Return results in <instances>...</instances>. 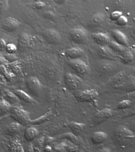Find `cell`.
Returning <instances> with one entry per match:
<instances>
[{
    "label": "cell",
    "instance_id": "1",
    "mask_svg": "<svg viewBox=\"0 0 135 152\" xmlns=\"http://www.w3.org/2000/svg\"><path fill=\"white\" fill-rule=\"evenodd\" d=\"M115 139L120 146H130L135 140V134L124 126L118 127L115 133Z\"/></svg>",
    "mask_w": 135,
    "mask_h": 152
},
{
    "label": "cell",
    "instance_id": "2",
    "mask_svg": "<svg viewBox=\"0 0 135 152\" xmlns=\"http://www.w3.org/2000/svg\"><path fill=\"white\" fill-rule=\"evenodd\" d=\"M10 116L16 122L23 126L30 124V114L19 106H12L10 113Z\"/></svg>",
    "mask_w": 135,
    "mask_h": 152
},
{
    "label": "cell",
    "instance_id": "3",
    "mask_svg": "<svg viewBox=\"0 0 135 152\" xmlns=\"http://www.w3.org/2000/svg\"><path fill=\"white\" fill-rule=\"evenodd\" d=\"M26 86L31 94L38 97L41 93L42 85L37 77L30 76L26 79Z\"/></svg>",
    "mask_w": 135,
    "mask_h": 152
},
{
    "label": "cell",
    "instance_id": "4",
    "mask_svg": "<svg viewBox=\"0 0 135 152\" xmlns=\"http://www.w3.org/2000/svg\"><path fill=\"white\" fill-rule=\"evenodd\" d=\"M99 94L95 89H86L78 91L74 94V97L78 102H90L94 101L98 97Z\"/></svg>",
    "mask_w": 135,
    "mask_h": 152
},
{
    "label": "cell",
    "instance_id": "5",
    "mask_svg": "<svg viewBox=\"0 0 135 152\" xmlns=\"http://www.w3.org/2000/svg\"><path fill=\"white\" fill-rule=\"evenodd\" d=\"M88 33L86 29L82 27L73 28L70 33V37L73 42L77 44L84 43L87 39Z\"/></svg>",
    "mask_w": 135,
    "mask_h": 152
},
{
    "label": "cell",
    "instance_id": "6",
    "mask_svg": "<svg viewBox=\"0 0 135 152\" xmlns=\"http://www.w3.org/2000/svg\"><path fill=\"white\" fill-rule=\"evenodd\" d=\"M68 64L71 68L80 77H85L88 73V66L79 59H70Z\"/></svg>",
    "mask_w": 135,
    "mask_h": 152
},
{
    "label": "cell",
    "instance_id": "7",
    "mask_svg": "<svg viewBox=\"0 0 135 152\" xmlns=\"http://www.w3.org/2000/svg\"><path fill=\"white\" fill-rule=\"evenodd\" d=\"M33 42L34 40L31 36L23 32L19 36L18 41V49L20 52L29 49L32 46Z\"/></svg>",
    "mask_w": 135,
    "mask_h": 152
},
{
    "label": "cell",
    "instance_id": "8",
    "mask_svg": "<svg viewBox=\"0 0 135 152\" xmlns=\"http://www.w3.org/2000/svg\"><path fill=\"white\" fill-rule=\"evenodd\" d=\"M21 23L15 18L8 17L3 20L1 28L7 32H13L19 28Z\"/></svg>",
    "mask_w": 135,
    "mask_h": 152
},
{
    "label": "cell",
    "instance_id": "9",
    "mask_svg": "<svg viewBox=\"0 0 135 152\" xmlns=\"http://www.w3.org/2000/svg\"><path fill=\"white\" fill-rule=\"evenodd\" d=\"M64 81L67 86L72 90H75L82 83L79 76L69 72L65 74Z\"/></svg>",
    "mask_w": 135,
    "mask_h": 152
},
{
    "label": "cell",
    "instance_id": "10",
    "mask_svg": "<svg viewBox=\"0 0 135 152\" xmlns=\"http://www.w3.org/2000/svg\"><path fill=\"white\" fill-rule=\"evenodd\" d=\"M63 141L60 143L55 145L54 148L58 152L77 151L79 148L77 145L73 142L66 139H63Z\"/></svg>",
    "mask_w": 135,
    "mask_h": 152
},
{
    "label": "cell",
    "instance_id": "11",
    "mask_svg": "<svg viewBox=\"0 0 135 152\" xmlns=\"http://www.w3.org/2000/svg\"><path fill=\"white\" fill-rule=\"evenodd\" d=\"M112 116V111L111 109L109 108L104 109L97 112L95 115L93 122L96 125H98L107 121Z\"/></svg>",
    "mask_w": 135,
    "mask_h": 152
},
{
    "label": "cell",
    "instance_id": "12",
    "mask_svg": "<svg viewBox=\"0 0 135 152\" xmlns=\"http://www.w3.org/2000/svg\"><path fill=\"white\" fill-rule=\"evenodd\" d=\"M44 37L46 41L50 44L56 45L60 43L61 41V37L60 33L56 30L51 28L45 31Z\"/></svg>",
    "mask_w": 135,
    "mask_h": 152
},
{
    "label": "cell",
    "instance_id": "13",
    "mask_svg": "<svg viewBox=\"0 0 135 152\" xmlns=\"http://www.w3.org/2000/svg\"><path fill=\"white\" fill-rule=\"evenodd\" d=\"M91 37L93 41L100 46H105L111 41L109 37L106 33L102 32H96L92 33Z\"/></svg>",
    "mask_w": 135,
    "mask_h": 152
},
{
    "label": "cell",
    "instance_id": "14",
    "mask_svg": "<svg viewBox=\"0 0 135 152\" xmlns=\"http://www.w3.org/2000/svg\"><path fill=\"white\" fill-rule=\"evenodd\" d=\"M84 54L83 50L79 48H71L65 50L63 52L64 56L69 60L79 59Z\"/></svg>",
    "mask_w": 135,
    "mask_h": 152
},
{
    "label": "cell",
    "instance_id": "15",
    "mask_svg": "<svg viewBox=\"0 0 135 152\" xmlns=\"http://www.w3.org/2000/svg\"><path fill=\"white\" fill-rule=\"evenodd\" d=\"M111 35L117 43L124 47L128 46V39L123 32L118 30H113L111 32Z\"/></svg>",
    "mask_w": 135,
    "mask_h": 152
},
{
    "label": "cell",
    "instance_id": "16",
    "mask_svg": "<svg viewBox=\"0 0 135 152\" xmlns=\"http://www.w3.org/2000/svg\"><path fill=\"white\" fill-rule=\"evenodd\" d=\"M8 149L10 152H24L23 146L18 135L14 136L9 141Z\"/></svg>",
    "mask_w": 135,
    "mask_h": 152
},
{
    "label": "cell",
    "instance_id": "17",
    "mask_svg": "<svg viewBox=\"0 0 135 152\" xmlns=\"http://www.w3.org/2000/svg\"><path fill=\"white\" fill-rule=\"evenodd\" d=\"M3 97L4 99L11 104H19L21 100L16 96V94L11 92L7 89L4 88L2 91Z\"/></svg>",
    "mask_w": 135,
    "mask_h": 152
},
{
    "label": "cell",
    "instance_id": "18",
    "mask_svg": "<svg viewBox=\"0 0 135 152\" xmlns=\"http://www.w3.org/2000/svg\"><path fill=\"white\" fill-rule=\"evenodd\" d=\"M107 138V135L104 132H96L92 134L91 140L95 145H99L105 142Z\"/></svg>",
    "mask_w": 135,
    "mask_h": 152
},
{
    "label": "cell",
    "instance_id": "19",
    "mask_svg": "<svg viewBox=\"0 0 135 152\" xmlns=\"http://www.w3.org/2000/svg\"><path fill=\"white\" fill-rule=\"evenodd\" d=\"M86 126L85 124L75 122H71L69 124V126L72 132L77 136L81 134Z\"/></svg>",
    "mask_w": 135,
    "mask_h": 152
},
{
    "label": "cell",
    "instance_id": "20",
    "mask_svg": "<svg viewBox=\"0 0 135 152\" xmlns=\"http://www.w3.org/2000/svg\"><path fill=\"white\" fill-rule=\"evenodd\" d=\"M15 93L18 98L26 103H36L37 102L36 100L33 98L31 96L28 95L26 93L20 90H17L15 91Z\"/></svg>",
    "mask_w": 135,
    "mask_h": 152
},
{
    "label": "cell",
    "instance_id": "21",
    "mask_svg": "<svg viewBox=\"0 0 135 152\" xmlns=\"http://www.w3.org/2000/svg\"><path fill=\"white\" fill-rule=\"evenodd\" d=\"M23 125L18 122H15L10 123L7 129L8 134L11 136L17 135L22 130Z\"/></svg>",
    "mask_w": 135,
    "mask_h": 152
},
{
    "label": "cell",
    "instance_id": "22",
    "mask_svg": "<svg viewBox=\"0 0 135 152\" xmlns=\"http://www.w3.org/2000/svg\"><path fill=\"white\" fill-rule=\"evenodd\" d=\"M45 137L42 136L35 140L31 145L33 151L41 152L43 150L45 145Z\"/></svg>",
    "mask_w": 135,
    "mask_h": 152
},
{
    "label": "cell",
    "instance_id": "23",
    "mask_svg": "<svg viewBox=\"0 0 135 152\" xmlns=\"http://www.w3.org/2000/svg\"><path fill=\"white\" fill-rule=\"evenodd\" d=\"M12 106L1 97L0 102V114L1 117L10 113Z\"/></svg>",
    "mask_w": 135,
    "mask_h": 152
},
{
    "label": "cell",
    "instance_id": "24",
    "mask_svg": "<svg viewBox=\"0 0 135 152\" xmlns=\"http://www.w3.org/2000/svg\"><path fill=\"white\" fill-rule=\"evenodd\" d=\"M39 135V131L35 127H29L27 128L24 132V137L28 141L34 140Z\"/></svg>",
    "mask_w": 135,
    "mask_h": 152
},
{
    "label": "cell",
    "instance_id": "25",
    "mask_svg": "<svg viewBox=\"0 0 135 152\" xmlns=\"http://www.w3.org/2000/svg\"><path fill=\"white\" fill-rule=\"evenodd\" d=\"M105 20V15L104 13L98 12L92 16L90 23L92 26H98L102 24Z\"/></svg>",
    "mask_w": 135,
    "mask_h": 152
},
{
    "label": "cell",
    "instance_id": "26",
    "mask_svg": "<svg viewBox=\"0 0 135 152\" xmlns=\"http://www.w3.org/2000/svg\"><path fill=\"white\" fill-rule=\"evenodd\" d=\"M1 75L4 76L7 82H11L15 75L12 72L9 68L7 67L6 65H1Z\"/></svg>",
    "mask_w": 135,
    "mask_h": 152
},
{
    "label": "cell",
    "instance_id": "27",
    "mask_svg": "<svg viewBox=\"0 0 135 152\" xmlns=\"http://www.w3.org/2000/svg\"><path fill=\"white\" fill-rule=\"evenodd\" d=\"M7 66L15 75L20 73L22 71V66L21 63L18 61H15L11 63H9Z\"/></svg>",
    "mask_w": 135,
    "mask_h": 152
},
{
    "label": "cell",
    "instance_id": "28",
    "mask_svg": "<svg viewBox=\"0 0 135 152\" xmlns=\"http://www.w3.org/2000/svg\"><path fill=\"white\" fill-rule=\"evenodd\" d=\"M52 114L51 110H49L42 116H40L35 119L31 120L30 121V124L32 125H36L41 124L47 121L50 117Z\"/></svg>",
    "mask_w": 135,
    "mask_h": 152
},
{
    "label": "cell",
    "instance_id": "29",
    "mask_svg": "<svg viewBox=\"0 0 135 152\" xmlns=\"http://www.w3.org/2000/svg\"><path fill=\"white\" fill-rule=\"evenodd\" d=\"M58 138L61 139H66L73 142L75 144L78 145H79L76 135H74L72 132L65 133L61 134L58 137Z\"/></svg>",
    "mask_w": 135,
    "mask_h": 152
},
{
    "label": "cell",
    "instance_id": "30",
    "mask_svg": "<svg viewBox=\"0 0 135 152\" xmlns=\"http://www.w3.org/2000/svg\"><path fill=\"white\" fill-rule=\"evenodd\" d=\"M127 91H132L135 90V77H130L127 82L125 86Z\"/></svg>",
    "mask_w": 135,
    "mask_h": 152
},
{
    "label": "cell",
    "instance_id": "31",
    "mask_svg": "<svg viewBox=\"0 0 135 152\" xmlns=\"http://www.w3.org/2000/svg\"><path fill=\"white\" fill-rule=\"evenodd\" d=\"M108 45L111 49L116 52H121L124 50V46L119 45L115 42L111 41Z\"/></svg>",
    "mask_w": 135,
    "mask_h": 152
},
{
    "label": "cell",
    "instance_id": "32",
    "mask_svg": "<svg viewBox=\"0 0 135 152\" xmlns=\"http://www.w3.org/2000/svg\"><path fill=\"white\" fill-rule=\"evenodd\" d=\"M9 0H0V12L4 14L9 9Z\"/></svg>",
    "mask_w": 135,
    "mask_h": 152
},
{
    "label": "cell",
    "instance_id": "33",
    "mask_svg": "<svg viewBox=\"0 0 135 152\" xmlns=\"http://www.w3.org/2000/svg\"><path fill=\"white\" fill-rule=\"evenodd\" d=\"M18 50V47L16 45L14 44L9 43L7 45L5 52L8 54L13 55L16 53Z\"/></svg>",
    "mask_w": 135,
    "mask_h": 152
},
{
    "label": "cell",
    "instance_id": "34",
    "mask_svg": "<svg viewBox=\"0 0 135 152\" xmlns=\"http://www.w3.org/2000/svg\"><path fill=\"white\" fill-rule=\"evenodd\" d=\"M131 103V101L128 99L123 100L117 104V109H125L130 106Z\"/></svg>",
    "mask_w": 135,
    "mask_h": 152
},
{
    "label": "cell",
    "instance_id": "35",
    "mask_svg": "<svg viewBox=\"0 0 135 152\" xmlns=\"http://www.w3.org/2000/svg\"><path fill=\"white\" fill-rule=\"evenodd\" d=\"M123 15L122 12L120 11H115L111 13L110 16V19L112 21H116Z\"/></svg>",
    "mask_w": 135,
    "mask_h": 152
},
{
    "label": "cell",
    "instance_id": "36",
    "mask_svg": "<svg viewBox=\"0 0 135 152\" xmlns=\"http://www.w3.org/2000/svg\"><path fill=\"white\" fill-rule=\"evenodd\" d=\"M128 22V19L125 16L122 15L116 21V24L119 26H126Z\"/></svg>",
    "mask_w": 135,
    "mask_h": 152
},
{
    "label": "cell",
    "instance_id": "37",
    "mask_svg": "<svg viewBox=\"0 0 135 152\" xmlns=\"http://www.w3.org/2000/svg\"><path fill=\"white\" fill-rule=\"evenodd\" d=\"M123 59L126 62L129 63L131 62L133 59L132 53L130 51L126 52L123 56Z\"/></svg>",
    "mask_w": 135,
    "mask_h": 152
},
{
    "label": "cell",
    "instance_id": "38",
    "mask_svg": "<svg viewBox=\"0 0 135 152\" xmlns=\"http://www.w3.org/2000/svg\"><path fill=\"white\" fill-rule=\"evenodd\" d=\"M35 3L34 4V6H33V9L35 10H41L43 9L46 7L45 4L43 2H41L39 1L35 2Z\"/></svg>",
    "mask_w": 135,
    "mask_h": 152
},
{
    "label": "cell",
    "instance_id": "39",
    "mask_svg": "<svg viewBox=\"0 0 135 152\" xmlns=\"http://www.w3.org/2000/svg\"><path fill=\"white\" fill-rule=\"evenodd\" d=\"M54 140H55V138L54 137L50 136H47V137H45V146L50 145L54 142Z\"/></svg>",
    "mask_w": 135,
    "mask_h": 152
},
{
    "label": "cell",
    "instance_id": "40",
    "mask_svg": "<svg viewBox=\"0 0 135 152\" xmlns=\"http://www.w3.org/2000/svg\"><path fill=\"white\" fill-rule=\"evenodd\" d=\"M0 41H1V42H0V44H1V45H0V49H1L0 50H1V52L5 51L7 45V44L5 40H4V39H2V38L1 39Z\"/></svg>",
    "mask_w": 135,
    "mask_h": 152
},
{
    "label": "cell",
    "instance_id": "41",
    "mask_svg": "<svg viewBox=\"0 0 135 152\" xmlns=\"http://www.w3.org/2000/svg\"><path fill=\"white\" fill-rule=\"evenodd\" d=\"M0 61H1V65H7L9 64L7 59L1 54L0 56Z\"/></svg>",
    "mask_w": 135,
    "mask_h": 152
},
{
    "label": "cell",
    "instance_id": "42",
    "mask_svg": "<svg viewBox=\"0 0 135 152\" xmlns=\"http://www.w3.org/2000/svg\"><path fill=\"white\" fill-rule=\"evenodd\" d=\"M54 1L57 4L61 5L64 4L67 0H54Z\"/></svg>",
    "mask_w": 135,
    "mask_h": 152
},
{
    "label": "cell",
    "instance_id": "43",
    "mask_svg": "<svg viewBox=\"0 0 135 152\" xmlns=\"http://www.w3.org/2000/svg\"><path fill=\"white\" fill-rule=\"evenodd\" d=\"M52 148L50 145H45V146L44 148L43 151L45 152H49L52 151Z\"/></svg>",
    "mask_w": 135,
    "mask_h": 152
},
{
    "label": "cell",
    "instance_id": "44",
    "mask_svg": "<svg viewBox=\"0 0 135 152\" xmlns=\"http://www.w3.org/2000/svg\"><path fill=\"white\" fill-rule=\"evenodd\" d=\"M99 151L101 152H111V151L110 150V149H109V148H101V149Z\"/></svg>",
    "mask_w": 135,
    "mask_h": 152
},
{
    "label": "cell",
    "instance_id": "45",
    "mask_svg": "<svg viewBox=\"0 0 135 152\" xmlns=\"http://www.w3.org/2000/svg\"><path fill=\"white\" fill-rule=\"evenodd\" d=\"M34 1H35V2H36V1H39L40 0H34Z\"/></svg>",
    "mask_w": 135,
    "mask_h": 152
}]
</instances>
